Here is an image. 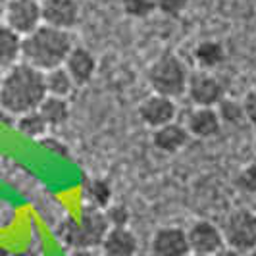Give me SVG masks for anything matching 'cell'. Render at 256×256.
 I'll list each match as a JSON object with an SVG mask.
<instances>
[{"mask_svg":"<svg viewBox=\"0 0 256 256\" xmlns=\"http://www.w3.org/2000/svg\"><path fill=\"white\" fill-rule=\"evenodd\" d=\"M46 98L44 74L26 64L18 62L4 74L0 81V108L10 116H18L37 110Z\"/></svg>","mask_w":256,"mask_h":256,"instance_id":"6da1fadb","label":"cell"},{"mask_svg":"<svg viewBox=\"0 0 256 256\" xmlns=\"http://www.w3.org/2000/svg\"><path fill=\"white\" fill-rule=\"evenodd\" d=\"M72 48L74 37L70 31L42 24L29 35L22 37V62L46 74L54 68L64 66Z\"/></svg>","mask_w":256,"mask_h":256,"instance_id":"7a4b0ae2","label":"cell"},{"mask_svg":"<svg viewBox=\"0 0 256 256\" xmlns=\"http://www.w3.org/2000/svg\"><path fill=\"white\" fill-rule=\"evenodd\" d=\"M108 230L110 224L102 210L85 206L77 220H66L60 228V239L74 250H90L102 244Z\"/></svg>","mask_w":256,"mask_h":256,"instance_id":"3957f363","label":"cell"},{"mask_svg":"<svg viewBox=\"0 0 256 256\" xmlns=\"http://www.w3.org/2000/svg\"><path fill=\"white\" fill-rule=\"evenodd\" d=\"M146 81L156 94L176 100L178 96H183L187 92L189 70L180 60V56H176L174 52H164L150 64L146 72Z\"/></svg>","mask_w":256,"mask_h":256,"instance_id":"277c9868","label":"cell"},{"mask_svg":"<svg viewBox=\"0 0 256 256\" xmlns=\"http://www.w3.org/2000/svg\"><path fill=\"white\" fill-rule=\"evenodd\" d=\"M222 235L226 244L239 252L256 248V214L244 208L231 212L222 228Z\"/></svg>","mask_w":256,"mask_h":256,"instance_id":"5b68a950","label":"cell"},{"mask_svg":"<svg viewBox=\"0 0 256 256\" xmlns=\"http://www.w3.org/2000/svg\"><path fill=\"white\" fill-rule=\"evenodd\" d=\"M2 22L20 37H26L42 26L40 0H8Z\"/></svg>","mask_w":256,"mask_h":256,"instance_id":"8992f818","label":"cell"},{"mask_svg":"<svg viewBox=\"0 0 256 256\" xmlns=\"http://www.w3.org/2000/svg\"><path fill=\"white\" fill-rule=\"evenodd\" d=\"M194 106H206V108H214L226 98V89L224 83L216 76H212L210 72H196L189 76L187 83V92H185Z\"/></svg>","mask_w":256,"mask_h":256,"instance_id":"52a82bcc","label":"cell"},{"mask_svg":"<svg viewBox=\"0 0 256 256\" xmlns=\"http://www.w3.org/2000/svg\"><path fill=\"white\" fill-rule=\"evenodd\" d=\"M178 116V104L174 98H168L162 94H148L144 100L139 104V118L146 128L158 129L166 124L176 122Z\"/></svg>","mask_w":256,"mask_h":256,"instance_id":"ba28073f","label":"cell"},{"mask_svg":"<svg viewBox=\"0 0 256 256\" xmlns=\"http://www.w3.org/2000/svg\"><path fill=\"white\" fill-rule=\"evenodd\" d=\"M187 239H189L191 252L206 256H214L226 244L222 230L216 224L206 222V220H200V222L192 224L189 231H187Z\"/></svg>","mask_w":256,"mask_h":256,"instance_id":"9c48e42d","label":"cell"},{"mask_svg":"<svg viewBox=\"0 0 256 256\" xmlns=\"http://www.w3.org/2000/svg\"><path fill=\"white\" fill-rule=\"evenodd\" d=\"M42 24L70 31L79 22V4L77 0H40Z\"/></svg>","mask_w":256,"mask_h":256,"instance_id":"30bf717a","label":"cell"},{"mask_svg":"<svg viewBox=\"0 0 256 256\" xmlns=\"http://www.w3.org/2000/svg\"><path fill=\"white\" fill-rule=\"evenodd\" d=\"M191 137L198 139H210L216 137L222 131V120H220L216 108H206V106H194L187 114V120L183 124Z\"/></svg>","mask_w":256,"mask_h":256,"instance_id":"8fae6325","label":"cell"},{"mask_svg":"<svg viewBox=\"0 0 256 256\" xmlns=\"http://www.w3.org/2000/svg\"><path fill=\"white\" fill-rule=\"evenodd\" d=\"M154 256H187L191 252L187 231L181 228H162L152 237Z\"/></svg>","mask_w":256,"mask_h":256,"instance_id":"7c38bea8","label":"cell"},{"mask_svg":"<svg viewBox=\"0 0 256 256\" xmlns=\"http://www.w3.org/2000/svg\"><path fill=\"white\" fill-rule=\"evenodd\" d=\"M64 68L66 72L72 76L76 87H83L96 74V58H94V54L89 48L74 46L70 56L66 58Z\"/></svg>","mask_w":256,"mask_h":256,"instance_id":"4fadbf2b","label":"cell"},{"mask_svg":"<svg viewBox=\"0 0 256 256\" xmlns=\"http://www.w3.org/2000/svg\"><path fill=\"white\" fill-rule=\"evenodd\" d=\"M191 139L187 128L180 122H172L162 128L154 129L152 133V144L154 148H158L160 152L176 154L183 150L187 146V142Z\"/></svg>","mask_w":256,"mask_h":256,"instance_id":"5bb4252c","label":"cell"},{"mask_svg":"<svg viewBox=\"0 0 256 256\" xmlns=\"http://www.w3.org/2000/svg\"><path fill=\"white\" fill-rule=\"evenodd\" d=\"M100 246L106 256H135L139 244L129 228H110Z\"/></svg>","mask_w":256,"mask_h":256,"instance_id":"9a60e30c","label":"cell"},{"mask_svg":"<svg viewBox=\"0 0 256 256\" xmlns=\"http://www.w3.org/2000/svg\"><path fill=\"white\" fill-rule=\"evenodd\" d=\"M22 62V37L0 24V68H12Z\"/></svg>","mask_w":256,"mask_h":256,"instance_id":"2e32d148","label":"cell"},{"mask_svg":"<svg viewBox=\"0 0 256 256\" xmlns=\"http://www.w3.org/2000/svg\"><path fill=\"white\" fill-rule=\"evenodd\" d=\"M194 62L200 66L204 72H210L214 68L224 64L226 60V48L220 40H202L192 50Z\"/></svg>","mask_w":256,"mask_h":256,"instance_id":"e0dca14e","label":"cell"},{"mask_svg":"<svg viewBox=\"0 0 256 256\" xmlns=\"http://www.w3.org/2000/svg\"><path fill=\"white\" fill-rule=\"evenodd\" d=\"M83 200L87 208L104 210L112 200V187L104 180H87L83 183Z\"/></svg>","mask_w":256,"mask_h":256,"instance_id":"ac0fdd59","label":"cell"},{"mask_svg":"<svg viewBox=\"0 0 256 256\" xmlns=\"http://www.w3.org/2000/svg\"><path fill=\"white\" fill-rule=\"evenodd\" d=\"M37 110L44 118V122L48 124V128H60L70 118L68 98H58V96H50V94H46V98L40 102Z\"/></svg>","mask_w":256,"mask_h":256,"instance_id":"d6986e66","label":"cell"},{"mask_svg":"<svg viewBox=\"0 0 256 256\" xmlns=\"http://www.w3.org/2000/svg\"><path fill=\"white\" fill-rule=\"evenodd\" d=\"M44 85H46V94L58 96V98H68L76 90V83H74L72 76L66 72L64 66L46 72L44 74Z\"/></svg>","mask_w":256,"mask_h":256,"instance_id":"ffe728a7","label":"cell"},{"mask_svg":"<svg viewBox=\"0 0 256 256\" xmlns=\"http://www.w3.org/2000/svg\"><path fill=\"white\" fill-rule=\"evenodd\" d=\"M14 126H16V129H18L24 137H27V139H37V141L42 139V137L46 135V131L50 129L38 110H31V112H26V114L18 116L16 122H14Z\"/></svg>","mask_w":256,"mask_h":256,"instance_id":"44dd1931","label":"cell"},{"mask_svg":"<svg viewBox=\"0 0 256 256\" xmlns=\"http://www.w3.org/2000/svg\"><path fill=\"white\" fill-rule=\"evenodd\" d=\"M216 112H218L222 124H230V126H239L244 120L243 112V104L233 100V98H224L222 102L216 106Z\"/></svg>","mask_w":256,"mask_h":256,"instance_id":"7402d4cb","label":"cell"},{"mask_svg":"<svg viewBox=\"0 0 256 256\" xmlns=\"http://www.w3.org/2000/svg\"><path fill=\"white\" fill-rule=\"evenodd\" d=\"M122 10L133 20H144L156 12V0H122Z\"/></svg>","mask_w":256,"mask_h":256,"instance_id":"603a6c76","label":"cell"},{"mask_svg":"<svg viewBox=\"0 0 256 256\" xmlns=\"http://www.w3.org/2000/svg\"><path fill=\"white\" fill-rule=\"evenodd\" d=\"M237 187L246 194H256V164H248L244 166L239 174H237Z\"/></svg>","mask_w":256,"mask_h":256,"instance_id":"cb8c5ba5","label":"cell"},{"mask_svg":"<svg viewBox=\"0 0 256 256\" xmlns=\"http://www.w3.org/2000/svg\"><path fill=\"white\" fill-rule=\"evenodd\" d=\"M106 220L110 224V228H128L129 224V210L126 204H112L106 208Z\"/></svg>","mask_w":256,"mask_h":256,"instance_id":"d4e9b609","label":"cell"},{"mask_svg":"<svg viewBox=\"0 0 256 256\" xmlns=\"http://www.w3.org/2000/svg\"><path fill=\"white\" fill-rule=\"evenodd\" d=\"M38 144L48 150L54 156H62V158H68L70 156V146L66 144L60 137H54V135H44L42 139H38Z\"/></svg>","mask_w":256,"mask_h":256,"instance_id":"484cf974","label":"cell"},{"mask_svg":"<svg viewBox=\"0 0 256 256\" xmlns=\"http://www.w3.org/2000/svg\"><path fill=\"white\" fill-rule=\"evenodd\" d=\"M191 0H156V10H160L166 16H180Z\"/></svg>","mask_w":256,"mask_h":256,"instance_id":"4316f807","label":"cell"},{"mask_svg":"<svg viewBox=\"0 0 256 256\" xmlns=\"http://www.w3.org/2000/svg\"><path fill=\"white\" fill-rule=\"evenodd\" d=\"M243 112H244V120L248 124H252L256 128V87L250 89L243 98Z\"/></svg>","mask_w":256,"mask_h":256,"instance_id":"83f0119b","label":"cell"},{"mask_svg":"<svg viewBox=\"0 0 256 256\" xmlns=\"http://www.w3.org/2000/svg\"><path fill=\"white\" fill-rule=\"evenodd\" d=\"M214 256H243V252H239V250L231 248V246H228V244H224Z\"/></svg>","mask_w":256,"mask_h":256,"instance_id":"f1b7e54d","label":"cell"},{"mask_svg":"<svg viewBox=\"0 0 256 256\" xmlns=\"http://www.w3.org/2000/svg\"><path fill=\"white\" fill-rule=\"evenodd\" d=\"M6 4H8V0H0V22L4 20V12H6Z\"/></svg>","mask_w":256,"mask_h":256,"instance_id":"f546056e","label":"cell"},{"mask_svg":"<svg viewBox=\"0 0 256 256\" xmlns=\"http://www.w3.org/2000/svg\"><path fill=\"white\" fill-rule=\"evenodd\" d=\"M72 256H94V254H92L90 250H74Z\"/></svg>","mask_w":256,"mask_h":256,"instance_id":"4dcf8cb0","label":"cell"},{"mask_svg":"<svg viewBox=\"0 0 256 256\" xmlns=\"http://www.w3.org/2000/svg\"><path fill=\"white\" fill-rule=\"evenodd\" d=\"M14 256H38V254L35 252V250H31V248H29V250H24V252H18V254H14Z\"/></svg>","mask_w":256,"mask_h":256,"instance_id":"1f68e13d","label":"cell"},{"mask_svg":"<svg viewBox=\"0 0 256 256\" xmlns=\"http://www.w3.org/2000/svg\"><path fill=\"white\" fill-rule=\"evenodd\" d=\"M187 256H206V254H196V252H189Z\"/></svg>","mask_w":256,"mask_h":256,"instance_id":"d6a6232c","label":"cell"},{"mask_svg":"<svg viewBox=\"0 0 256 256\" xmlns=\"http://www.w3.org/2000/svg\"><path fill=\"white\" fill-rule=\"evenodd\" d=\"M254 148H256V139H254Z\"/></svg>","mask_w":256,"mask_h":256,"instance_id":"836d02e7","label":"cell"}]
</instances>
